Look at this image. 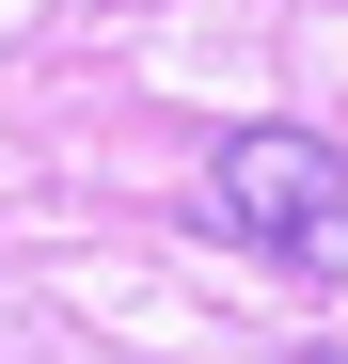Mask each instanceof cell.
Listing matches in <instances>:
<instances>
[{"label": "cell", "instance_id": "6da1fadb", "mask_svg": "<svg viewBox=\"0 0 348 364\" xmlns=\"http://www.w3.org/2000/svg\"><path fill=\"white\" fill-rule=\"evenodd\" d=\"M206 222L238 237V254H285V269L348 285V159L317 127H238L206 159Z\"/></svg>", "mask_w": 348, "mask_h": 364}]
</instances>
